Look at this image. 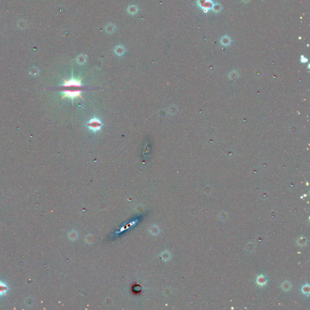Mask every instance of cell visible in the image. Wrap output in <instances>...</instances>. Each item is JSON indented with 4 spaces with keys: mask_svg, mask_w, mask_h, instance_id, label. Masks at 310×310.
<instances>
[{
    "mask_svg": "<svg viewBox=\"0 0 310 310\" xmlns=\"http://www.w3.org/2000/svg\"><path fill=\"white\" fill-rule=\"evenodd\" d=\"M102 126L101 121L97 118H93L90 119L87 124V127L88 129L93 132H96L101 130Z\"/></svg>",
    "mask_w": 310,
    "mask_h": 310,
    "instance_id": "obj_2",
    "label": "cell"
},
{
    "mask_svg": "<svg viewBox=\"0 0 310 310\" xmlns=\"http://www.w3.org/2000/svg\"><path fill=\"white\" fill-rule=\"evenodd\" d=\"M282 287L283 289H284L285 291H288L291 288V285L290 283H289L288 282L286 281L285 282H283V284L282 285Z\"/></svg>",
    "mask_w": 310,
    "mask_h": 310,
    "instance_id": "obj_5",
    "label": "cell"
},
{
    "mask_svg": "<svg viewBox=\"0 0 310 310\" xmlns=\"http://www.w3.org/2000/svg\"><path fill=\"white\" fill-rule=\"evenodd\" d=\"M81 80L82 79H76L73 77L68 81L64 79L63 87L66 89L63 90L64 94L62 98L68 97L73 100L75 97H80L83 99L81 95V93L87 88L89 89L90 88L83 86L81 84Z\"/></svg>",
    "mask_w": 310,
    "mask_h": 310,
    "instance_id": "obj_1",
    "label": "cell"
},
{
    "mask_svg": "<svg viewBox=\"0 0 310 310\" xmlns=\"http://www.w3.org/2000/svg\"><path fill=\"white\" fill-rule=\"evenodd\" d=\"M257 282L259 285H263L267 283V280H266V279L263 277V276H260L257 277Z\"/></svg>",
    "mask_w": 310,
    "mask_h": 310,
    "instance_id": "obj_4",
    "label": "cell"
},
{
    "mask_svg": "<svg viewBox=\"0 0 310 310\" xmlns=\"http://www.w3.org/2000/svg\"><path fill=\"white\" fill-rule=\"evenodd\" d=\"M302 291L305 294L308 295L309 293V285H304L303 287L302 288Z\"/></svg>",
    "mask_w": 310,
    "mask_h": 310,
    "instance_id": "obj_6",
    "label": "cell"
},
{
    "mask_svg": "<svg viewBox=\"0 0 310 310\" xmlns=\"http://www.w3.org/2000/svg\"><path fill=\"white\" fill-rule=\"evenodd\" d=\"M297 243L299 244L300 245H304L306 244V239L303 238H300L299 239V240H298Z\"/></svg>",
    "mask_w": 310,
    "mask_h": 310,
    "instance_id": "obj_7",
    "label": "cell"
},
{
    "mask_svg": "<svg viewBox=\"0 0 310 310\" xmlns=\"http://www.w3.org/2000/svg\"><path fill=\"white\" fill-rule=\"evenodd\" d=\"M8 290V288L5 283L3 282H0V296H3L6 294Z\"/></svg>",
    "mask_w": 310,
    "mask_h": 310,
    "instance_id": "obj_3",
    "label": "cell"
}]
</instances>
